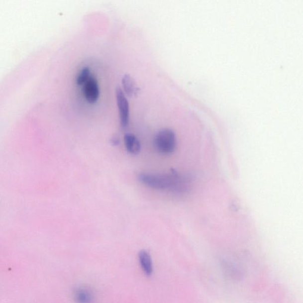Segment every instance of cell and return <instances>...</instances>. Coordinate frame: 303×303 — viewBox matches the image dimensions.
Instances as JSON below:
<instances>
[{
    "mask_svg": "<svg viewBox=\"0 0 303 303\" xmlns=\"http://www.w3.org/2000/svg\"><path fill=\"white\" fill-rule=\"evenodd\" d=\"M137 179L149 189L161 191L169 190L177 194L186 192L189 187L188 179L175 171L165 174L141 173L138 175Z\"/></svg>",
    "mask_w": 303,
    "mask_h": 303,
    "instance_id": "cell-1",
    "label": "cell"
},
{
    "mask_svg": "<svg viewBox=\"0 0 303 303\" xmlns=\"http://www.w3.org/2000/svg\"><path fill=\"white\" fill-rule=\"evenodd\" d=\"M176 134L170 129H165L159 131L154 138L155 148L162 154L173 153L176 149Z\"/></svg>",
    "mask_w": 303,
    "mask_h": 303,
    "instance_id": "cell-2",
    "label": "cell"
},
{
    "mask_svg": "<svg viewBox=\"0 0 303 303\" xmlns=\"http://www.w3.org/2000/svg\"><path fill=\"white\" fill-rule=\"evenodd\" d=\"M116 99L118 111H119L120 124L121 127L127 126L129 121V104L127 99L122 90L117 89L116 90Z\"/></svg>",
    "mask_w": 303,
    "mask_h": 303,
    "instance_id": "cell-3",
    "label": "cell"
},
{
    "mask_svg": "<svg viewBox=\"0 0 303 303\" xmlns=\"http://www.w3.org/2000/svg\"><path fill=\"white\" fill-rule=\"evenodd\" d=\"M84 85V94L87 101L92 104L98 101L100 91L98 80L96 78L90 76Z\"/></svg>",
    "mask_w": 303,
    "mask_h": 303,
    "instance_id": "cell-4",
    "label": "cell"
},
{
    "mask_svg": "<svg viewBox=\"0 0 303 303\" xmlns=\"http://www.w3.org/2000/svg\"><path fill=\"white\" fill-rule=\"evenodd\" d=\"M138 260L140 267L147 276H151L154 272L153 262L151 254L146 250H142L139 253Z\"/></svg>",
    "mask_w": 303,
    "mask_h": 303,
    "instance_id": "cell-5",
    "label": "cell"
},
{
    "mask_svg": "<svg viewBox=\"0 0 303 303\" xmlns=\"http://www.w3.org/2000/svg\"><path fill=\"white\" fill-rule=\"evenodd\" d=\"M74 299L80 303H90L93 302L95 295L92 290L87 287H79L75 290Z\"/></svg>",
    "mask_w": 303,
    "mask_h": 303,
    "instance_id": "cell-6",
    "label": "cell"
},
{
    "mask_svg": "<svg viewBox=\"0 0 303 303\" xmlns=\"http://www.w3.org/2000/svg\"><path fill=\"white\" fill-rule=\"evenodd\" d=\"M124 144L127 151L131 154L137 155L141 150V145L138 139L132 133H127L124 137Z\"/></svg>",
    "mask_w": 303,
    "mask_h": 303,
    "instance_id": "cell-7",
    "label": "cell"
},
{
    "mask_svg": "<svg viewBox=\"0 0 303 303\" xmlns=\"http://www.w3.org/2000/svg\"><path fill=\"white\" fill-rule=\"evenodd\" d=\"M122 84L124 93L130 98L136 96L139 93V87L130 75H124L122 79Z\"/></svg>",
    "mask_w": 303,
    "mask_h": 303,
    "instance_id": "cell-8",
    "label": "cell"
},
{
    "mask_svg": "<svg viewBox=\"0 0 303 303\" xmlns=\"http://www.w3.org/2000/svg\"><path fill=\"white\" fill-rule=\"evenodd\" d=\"M90 77V71L89 68H84L81 71L77 78V84L79 86L84 85Z\"/></svg>",
    "mask_w": 303,
    "mask_h": 303,
    "instance_id": "cell-9",
    "label": "cell"
},
{
    "mask_svg": "<svg viewBox=\"0 0 303 303\" xmlns=\"http://www.w3.org/2000/svg\"><path fill=\"white\" fill-rule=\"evenodd\" d=\"M111 143L112 145H117L119 143V140L116 137H112L111 139Z\"/></svg>",
    "mask_w": 303,
    "mask_h": 303,
    "instance_id": "cell-10",
    "label": "cell"
}]
</instances>
